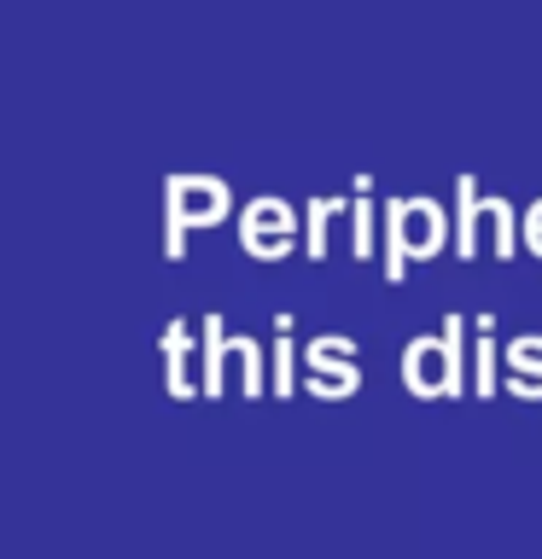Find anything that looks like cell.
<instances>
[{
    "instance_id": "1",
    "label": "cell",
    "mask_w": 542,
    "mask_h": 559,
    "mask_svg": "<svg viewBox=\"0 0 542 559\" xmlns=\"http://www.w3.org/2000/svg\"><path fill=\"white\" fill-rule=\"evenodd\" d=\"M444 245H455V222L444 216V204H432V199L385 204V280L391 286H402V274L414 262H432Z\"/></svg>"
},
{
    "instance_id": "2",
    "label": "cell",
    "mask_w": 542,
    "mask_h": 559,
    "mask_svg": "<svg viewBox=\"0 0 542 559\" xmlns=\"http://www.w3.org/2000/svg\"><path fill=\"white\" fill-rule=\"evenodd\" d=\"M467 314H444V332L437 338H409L402 344V384H409V396L432 402H461L467 396Z\"/></svg>"
},
{
    "instance_id": "3",
    "label": "cell",
    "mask_w": 542,
    "mask_h": 559,
    "mask_svg": "<svg viewBox=\"0 0 542 559\" xmlns=\"http://www.w3.org/2000/svg\"><path fill=\"white\" fill-rule=\"evenodd\" d=\"M234 210V187L216 175H169L164 181V257L181 262L187 257V234L192 227H216Z\"/></svg>"
},
{
    "instance_id": "4",
    "label": "cell",
    "mask_w": 542,
    "mask_h": 559,
    "mask_svg": "<svg viewBox=\"0 0 542 559\" xmlns=\"http://www.w3.org/2000/svg\"><path fill=\"white\" fill-rule=\"evenodd\" d=\"M484 227H496V234H502L496 239V257L514 262V251L525 245V222H514V204H507V199H484L479 181L461 175V181H455V257H461V262L479 257Z\"/></svg>"
},
{
    "instance_id": "5",
    "label": "cell",
    "mask_w": 542,
    "mask_h": 559,
    "mask_svg": "<svg viewBox=\"0 0 542 559\" xmlns=\"http://www.w3.org/2000/svg\"><path fill=\"white\" fill-rule=\"evenodd\" d=\"M239 251L251 262H286L297 245H304V227H297V210L286 199H274V192H262L239 210Z\"/></svg>"
},
{
    "instance_id": "6",
    "label": "cell",
    "mask_w": 542,
    "mask_h": 559,
    "mask_svg": "<svg viewBox=\"0 0 542 559\" xmlns=\"http://www.w3.org/2000/svg\"><path fill=\"white\" fill-rule=\"evenodd\" d=\"M304 391L321 402H344L362 391V367H356V344L344 332H321L304 344Z\"/></svg>"
},
{
    "instance_id": "7",
    "label": "cell",
    "mask_w": 542,
    "mask_h": 559,
    "mask_svg": "<svg viewBox=\"0 0 542 559\" xmlns=\"http://www.w3.org/2000/svg\"><path fill=\"white\" fill-rule=\"evenodd\" d=\"M502 384L519 402H542V338L537 332H525V338L502 349Z\"/></svg>"
},
{
    "instance_id": "8",
    "label": "cell",
    "mask_w": 542,
    "mask_h": 559,
    "mask_svg": "<svg viewBox=\"0 0 542 559\" xmlns=\"http://www.w3.org/2000/svg\"><path fill=\"white\" fill-rule=\"evenodd\" d=\"M227 356H234V349H227V321L222 314H204V379H199V391L210 402L227 391Z\"/></svg>"
},
{
    "instance_id": "9",
    "label": "cell",
    "mask_w": 542,
    "mask_h": 559,
    "mask_svg": "<svg viewBox=\"0 0 542 559\" xmlns=\"http://www.w3.org/2000/svg\"><path fill=\"white\" fill-rule=\"evenodd\" d=\"M227 349H234V361H239V391L245 396H262L274 384V361L262 356V344L257 338H227Z\"/></svg>"
},
{
    "instance_id": "10",
    "label": "cell",
    "mask_w": 542,
    "mask_h": 559,
    "mask_svg": "<svg viewBox=\"0 0 542 559\" xmlns=\"http://www.w3.org/2000/svg\"><path fill=\"white\" fill-rule=\"evenodd\" d=\"M164 367H169V396L175 402H187V396H199V384L187 379V321H169L164 326Z\"/></svg>"
},
{
    "instance_id": "11",
    "label": "cell",
    "mask_w": 542,
    "mask_h": 559,
    "mask_svg": "<svg viewBox=\"0 0 542 559\" xmlns=\"http://www.w3.org/2000/svg\"><path fill=\"white\" fill-rule=\"evenodd\" d=\"M350 222H356V234H350V251H356V262L374 257V181L367 175H356V199H350Z\"/></svg>"
},
{
    "instance_id": "12",
    "label": "cell",
    "mask_w": 542,
    "mask_h": 559,
    "mask_svg": "<svg viewBox=\"0 0 542 559\" xmlns=\"http://www.w3.org/2000/svg\"><path fill=\"white\" fill-rule=\"evenodd\" d=\"M339 199H309L304 204V251H309V262H327V222L339 216Z\"/></svg>"
},
{
    "instance_id": "13",
    "label": "cell",
    "mask_w": 542,
    "mask_h": 559,
    "mask_svg": "<svg viewBox=\"0 0 542 559\" xmlns=\"http://www.w3.org/2000/svg\"><path fill=\"white\" fill-rule=\"evenodd\" d=\"M274 391L292 396L297 391V344H292V314L274 321Z\"/></svg>"
},
{
    "instance_id": "14",
    "label": "cell",
    "mask_w": 542,
    "mask_h": 559,
    "mask_svg": "<svg viewBox=\"0 0 542 559\" xmlns=\"http://www.w3.org/2000/svg\"><path fill=\"white\" fill-rule=\"evenodd\" d=\"M502 391V349H496V332L479 338V356H472V396H496Z\"/></svg>"
},
{
    "instance_id": "15",
    "label": "cell",
    "mask_w": 542,
    "mask_h": 559,
    "mask_svg": "<svg viewBox=\"0 0 542 559\" xmlns=\"http://www.w3.org/2000/svg\"><path fill=\"white\" fill-rule=\"evenodd\" d=\"M519 222H525V251H531V257L542 262V199H537L531 210H525Z\"/></svg>"
}]
</instances>
